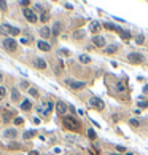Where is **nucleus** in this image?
<instances>
[{"label": "nucleus", "mask_w": 148, "mask_h": 155, "mask_svg": "<svg viewBox=\"0 0 148 155\" xmlns=\"http://www.w3.org/2000/svg\"><path fill=\"white\" fill-rule=\"evenodd\" d=\"M0 34H3L5 38H7V37H13V38H14L16 35H21V29L5 23V24H0Z\"/></svg>", "instance_id": "1"}, {"label": "nucleus", "mask_w": 148, "mask_h": 155, "mask_svg": "<svg viewBox=\"0 0 148 155\" xmlns=\"http://www.w3.org/2000/svg\"><path fill=\"white\" fill-rule=\"evenodd\" d=\"M62 123H64L65 128H68V130H72V131H80L81 130V123L76 117H64V119H62Z\"/></svg>", "instance_id": "2"}, {"label": "nucleus", "mask_w": 148, "mask_h": 155, "mask_svg": "<svg viewBox=\"0 0 148 155\" xmlns=\"http://www.w3.org/2000/svg\"><path fill=\"white\" fill-rule=\"evenodd\" d=\"M2 46H3L5 51H8V53H14L18 50V42L13 38V37H7V38H3V42H2Z\"/></svg>", "instance_id": "3"}, {"label": "nucleus", "mask_w": 148, "mask_h": 155, "mask_svg": "<svg viewBox=\"0 0 148 155\" xmlns=\"http://www.w3.org/2000/svg\"><path fill=\"white\" fill-rule=\"evenodd\" d=\"M145 61V56L142 53H137V51H132V53L128 54V62L132 66H139Z\"/></svg>", "instance_id": "4"}, {"label": "nucleus", "mask_w": 148, "mask_h": 155, "mask_svg": "<svg viewBox=\"0 0 148 155\" xmlns=\"http://www.w3.org/2000/svg\"><path fill=\"white\" fill-rule=\"evenodd\" d=\"M22 15H24V18L30 23V24H35V23H38V19H40L38 15H37L32 8H22Z\"/></svg>", "instance_id": "5"}, {"label": "nucleus", "mask_w": 148, "mask_h": 155, "mask_svg": "<svg viewBox=\"0 0 148 155\" xmlns=\"http://www.w3.org/2000/svg\"><path fill=\"white\" fill-rule=\"evenodd\" d=\"M65 85H67L70 90H84L86 83L80 82V80H73V78H67V80H65Z\"/></svg>", "instance_id": "6"}, {"label": "nucleus", "mask_w": 148, "mask_h": 155, "mask_svg": "<svg viewBox=\"0 0 148 155\" xmlns=\"http://www.w3.org/2000/svg\"><path fill=\"white\" fill-rule=\"evenodd\" d=\"M89 104H91L96 110H104L105 109V102L100 98H97V96H92V98L89 99Z\"/></svg>", "instance_id": "7"}, {"label": "nucleus", "mask_w": 148, "mask_h": 155, "mask_svg": "<svg viewBox=\"0 0 148 155\" xmlns=\"http://www.w3.org/2000/svg\"><path fill=\"white\" fill-rule=\"evenodd\" d=\"M92 45L97 46V48H107V40H105V37L102 35H94L92 37Z\"/></svg>", "instance_id": "8"}, {"label": "nucleus", "mask_w": 148, "mask_h": 155, "mask_svg": "<svg viewBox=\"0 0 148 155\" xmlns=\"http://www.w3.org/2000/svg\"><path fill=\"white\" fill-rule=\"evenodd\" d=\"M32 64H34V67H37L38 70H46V67H48V64H46V61H45L43 58H34Z\"/></svg>", "instance_id": "9"}, {"label": "nucleus", "mask_w": 148, "mask_h": 155, "mask_svg": "<svg viewBox=\"0 0 148 155\" xmlns=\"http://www.w3.org/2000/svg\"><path fill=\"white\" fill-rule=\"evenodd\" d=\"M54 109H56L57 115H61V117H62V115H65V112L68 110V106L65 104L64 101H57V102H56V107H54Z\"/></svg>", "instance_id": "10"}, {"label": "nucleus", "mask_w": 148, "mask_h": 155, "mask_svg": "<svg viewBox=\"0 0 148 155\" xmlns=\"http://www.w3.org/2000/svg\"><path fill=\"white\" fill-rule=\"evenodd\" d=\"M38 34H40V37H41V40H46L48 42V38L53 35L51 34V29L48 27V26H43V27H40V30H38Z\"/></svg>", "instance_id": "11"}, {"label": "nucleus", "mask_w": 148, "mask_h": 155, "mask_svg": "<svg viewBox=\"0 0 148 155\" xmlns=\"http://www.w3.org/2000/svg\"><path fill=\"white\" fill-rule=\"evenodd\" d=\"M19 109L22 110V112H29V110H32V101L30 99H22V102L19 104Z\"/></svg>", "instance_id": "12"}, {"label": "nucleus", "mask_w": 148, "mask_h": 155, "mask_svg": "<svg viewBox=\"0 0 148 155\" xmlns=\"http://www.w3.org/2000/svg\"><path fill=\"white\" fill-rule=\"evenodd\" d=\"M104 26L105 29H107V30H115V32H121V27L120 26H116L115 23H112V21H104Z\"/></svg>", "instance_id": "13"}, {"label": "nucleus", "mask_w": 148, "mask_h": 155, "mask_svg": "<svg viewBox=\"0 0 148 155\" xmlns=\"http://www.w3.org/2000/svg\"><path fill=\"white\" fill-rule=\"evenodd\" d=\"M100 29H102V24H100L99 21H91V24H89V30H91L92 34H96V35H99Z\"/></svg>", "instance_id": "14"}, {"label": "nucleus", "mask_w": 148, "mask_h": 155, "mask_svg": "<svg viewBox=\"0 0 148 155\" xmlns=\"http://www.w3.org/2000/svg\"><path fill=\"white\" fill-rule=\"evenodd\" d=\"M3 136L11 141V139H16L18 138V131L14 130V128H7V130L3 131Z\"/></svg>", "instance_id": "15"}, {"label": "nucleus", "mask_w": 148, "mask_h": 155, "mask_svg": "<svg viewBox=\"0 0 148 155\" xmlns=\"http://www.w3.org/2000/svg\"><path fill=\"white\" fill-rule=\"evenodd\" d=\"M37 46L41 50V51H51V45H49V42H46V40H38L37 42Z\"/></svg>", "instance_id": "16"}, {"label": "nucleus", "mask_w": 148, "mask_h": 155, "mask_svg": "<svg viewBox=\"0 0 148 155\" xmlns=\"http://www.w3.org/2000/svg\"><path fill=\"white\" fill-rule=\"evenodd\" d=\"M84 37H86L84 30H83V29H78V30H75V32L72 34V40H75V42H80V40H83Z\"/></svg>", "instance_id": "17"}, {"label": "nucleus", "mask_w": 148, "mask_h": 155, "mask_svg": "<svg viewBox=\"0 0 148 155\" xmlns=\"http://www.w3.org/2000/svg\"><path fill=\"white\" fill-rule=\"evenodd\" d=\"M11 101L13 102H22L21 101V93H19V90H18V88H13L11 90Z\"/></svg>", "instance_id": "18"}, {"label": "nucleus", "mask_w": 148, "mask_h": 155, "mask_svg": "<svg viewBox=\"0 0 148 155\" xmlns=\"http://www.w3.org/2000/svg\"><path fill=\"white\" fill-rule=\"evenodd\" d=\"M104 51L107 54H113V53H116V51H118V45H110V46H107Z\"/></svg>", "instance_id": "19"}, {"label": "nucleus", "mask_w": 148, "mask_h": 155, "mask_svg": "<svg viewBox=\"0 0 148 155\" xmlns=\"http://www.w3.org/2000/svg\"><path fill=\"white\" fill-rule=\"evenodd\" d=\"M35 136H37V131L35 130H29V131H26V133H24L22 138H24V139H32V138H35Z\"/></svg>", "instance_id": "20"}, {"label": "nucleus", "mask_w": 148, "mask_h": 155, "mask_svg": "<svg viewBox=\"0 0 148 155\" xmlns=\"http://www.w3.org/2000/svg\"><path fill=\"white\" fill-rule=\"evenodd\" d=\"M78 59H80L81 64H89V62H91V58H89L88 54H80V56H78Z\"/></svg>", "instance_id": "21"}, {"label": "nucleus", "mask_w": 148, "mask_h": 155, "mask_svg": "<svg viewBox=\"0 0 148 155\" xmlns=\"http://www.w3.org/2000/svg\"><path fill=\"white\" fill-rule=\"evenodd\" d=\"M136 43L137 45H143L145 43V35L143 34H137L136 35Z\"/></svg>", "instance_id": "22"}, {"label": "nucleus", "mask_w": 148, "mask_h": 155, "mask_svg": "<svg viewBox=\"0 0 148 155\" xmlns=\"http://www.w3.org/2000/svg\"><path fill=\"white\" fill-rule=\"evenodd\" d=\"M29 88H30V83H29L27 80H21L19 82V90H27L29 91Z\"/></svg>", "instance_id": "23"}, {"label": "nucleus", "mask_w": 148, "mask_h": 155, "mask_svg": "<svg viewBox=\"0 0 148 155\" xmlns=\"http://www.w3.org/2000/svg\"><path fill=\"white\" fill-rule=\"evenodd\" d=\"M29 94H30V96H34V98H40L38 90H37V88H34V86H30V88H29Z\"/></svg>", "instance_id": "24"}, {"label": "nucleus", "mask_w": 148, "mask_h": 155, "mask_svg": "<svg viewBox=\"0 0 148 155\" xmlns=\"http://www.w3.org/2000/svg\"><path fill=\"white\" fill-rule=\"evenodd\" d=\"M13 123H14L16 127H22V125H24V119H22V117H14V119H13Z\"/></svg>", "instance_id": "25"}, {"label": "nucleus", "mask_w": 148, "mask_h": 155, "mask_svg": "<svg viewBox=\"0 0 148 155\" xmlns=\"http://www.w3.org/2000/svg\"><path fill=\"white\" fill-rule=\"evenodd\" d=\"M54 107H56V104H54V102H53V101H48V102H45V109H46V112H51V110L54 109Z\"/></svg>", "instance_id": "26"}, {"label": "nucleus", "mask_w": 148, "mask_h": 155, "mask_svg": "<svg viewBox=\"0 0 148 155\" xmlns=\"http://www.w3.org/2000/svg\"><path fill=\"white\" fill-rule=\"evenodd\" d=\"M120 35H121V38H124V40H129V38H131V32H129V30H124V29H121Z\"/></svg>", "instance_id": "27"}, {"label": "nucleus", "mask_w": 148, "mask_h": 155, "mask_svg": "<svg viewBox=\"0 0 148 155\" xmlns=\"http://www.w3.org/2000/svg\"><path fill=\"white\" fill-rule=\"evenodd\" d=\"M61 29H62V27H61V24H59V23H56V24H54V27H53V30H51V34H53V35H59Z\"/></svg>", "instance_id": "28"}, {"label": "nucleus", "mask_w": 148, "mask_h": 155, "mask_svg": "<svg viewBox=\"0 0 148 155\" xmlns=\"http://www.w3.org/2000/svg\"><path fill=\"white\" fill-rule=\"evenodd\" d=\"M129 125H131L132 128H139L140 127V120L139 119H131L129 120Z\"/></svg>", "instance_id": "29"}, {"label": "nucleus", "mask_w": 148, "mask_h": 155, "mask_svg": "<svg viewBox=\"0 0 148 155\" xmlns=\"http://www.w3.org/2000/svg\"><path fill=\"white\" fill-rule=\"evenodd\" d=\"M88 138L91 139V141H94V139L97 138V136H96V131L92 130V128H89V130H88Z\"/></svg>", "instance_id": "30"}, {"label": "nucleus", "mask_w": 148, "mask_h": 155, "mask_svg": "<svg viewBox=\"0 0 148 155\" xmlns=\"http://www.w3.org/2000/svg\"><path fill=\"white\" fill-rule=\"evenodd\" d=\"M0 10L7 11V10H8V3H7V2H3V0H0Z\"/></svg>", "instance_id": "31"}, {"label": "nucleus", "mask_w": 148, "mask_h": 155, "mask_svg": "<svg viewBox=\"0 0 148 155\" xmlns=\"http://www.w3.org/2000/svg\"><path fill=\"white\" fill-rule=\"evenodd\" d=\"M7 96V90H5V86H0V101Z\"/></svg>", "instance_id": "32"}, {"label": "nucleus", "mask_w": 148, "mask_h": 155, "mask_svg": "<svg viewBox=\"0 0 148 155\" xmlns=\"http://www.w3.org/2000/svg\"><path fill=\"white\" fill-rule=\"evenodd\" d=\"M48 18H49V15H48L46 11H45L43 15L40 16V19H38V21H41V23H46V21H48Z\"/></svg>", "instance_id": "33"}, {"label": "nucleus", "mask_w": 148, "mask_h": 155, "mask_svg": "<svg viewBox=\"0 0 148 155\" xmlns=\"http://www.w3.org/2000/svg\"><path fill=\"white\" fill-rule=\"evenodd\" d=\"M139 107H140V109H145V107H148V101L140 99V101H139Z\"/></svg>", "instance_id": "34"}, {"label": "nucleus", "mask_w": 148, "mask_h": 155, "mask_svg": "<svg viewBox=\"0 0 148 155\" xmlns=\"http://www.w3.org/2000/svg\"><path fill=\"white\" fill-rule=\"evenodd\" d=\"M19 5H21V7H24V8H29L32 3H30L29 0H22V2H19Z\"/></svg>", "instance_id": "35"}, {"label": "nucleus", "mask_w": 148, "mask_h": 155, "mask_svg": "<svg viewBox=\"0 0 148 155\" xmlns=\"http://www.w3.org/2000/svg\"><path fill=\"white\" fill-rule=\"evenodd\" d=\"M13 117V112H5V115H3V120L5 122H8L10 119Z\"/></svg>", "instance_id": "36"}, {"label": "nucleus", "mask_w": 148, "mask_h": 155, "mask_svg": "<svg viewBox=\"0 0 148 155\" xmlns=\"http://www.w3.org/2000/svg\"><path fill=\"white\" fill-rule=\"evenodd\" d=\"M116 150L120 152V154H124V152H126V147H123V146H116Z\"/></svg>", "instance_id": "37"}, {"label": "nucleus", "mask_w": 148, "mask_h": 155, "mask_svg": "<svg viewBox=\"0 0 148 155\" xmlns=\"http://www.w3.org/2000/svg\"><path fill=\"white\" fill-rule=\"evenodd\" d=\"M116 88H118V91H124V90H126V86H124V83H118V86H116Z\"/></svg>", "instance_id": "38"}, {"label": "nucleus", "mask_w": 148, "mask_h": 155, "mask_svg": "<svg viewBox=\"0 0 148 155\" xmlns=\"http://www.w3.org/2000/svg\"><path fill=\"white\" fill-rule=\"evenodd\" d=\"M143 94H148V83L143 85Z\"/></svg>", "instance_id": "39"}, {"label": "nucleus", "mask_w": 148, "mask_h": 155, "mask_svg": "<svg viewBox=\"0 0 148 155\" xmlns=\"http://www.w3.org/2000/svg\"><path fill=\"white\" fill-rule=\"evenodd\" d=\"M61 53L65 54V56H68V54H70V51H68V50H61Z\"/></svg>", "instance_id": "40"}, {"label": "nucleus", "mask_w": 148, "mask_h": 155, "mask_svg": "<svg viewBox=\"0 0 148 155\" xmlns=\"http://www.w3.org/2000/svg\"><path fill=\"white\" fill-rule=\"evenodd\" d=\"M34 123H35V125H38V123H40V119H38V117H34Z\"/></svg>", "instance_id": "41"}, {"label": "nucleus", "mask_w": 148, "mask_h": 155, "mask_svg": "<svg viewBox=\"0 0 148 155\" xmlns=\"http://www.w3.org/2000/svg\"><path fill=\"white\" fill-rule=\"evenodd\" d=\"M68 110H70L72 114H75V107H73V106H68Z\"/></svg>", "instance_id": "42"}, {"label": "nucleus", "mask_w": 148, "mask_h": 155, "mask_svg": "<svg viewBox=\"0 0 148 155\" xmlns=\"http://www.w3.org/2000/svg\"><path fill=\"white\" fill-rule=\"evenodd\" d=\"M65 8H67V10H72L73 7H72V5H70V3H65Z\"/></svg>", "instance_id": "43"}, {"label": "nucleus", "mask_w": 148, "mask_h": 155, "mask_svg": "<svg viewBox=\"0 0 148 155\" xmlns=\"http://www.w3.org/2000/svg\"><path fill=\"white\" fill-rule=\"evenodd\" d=\"M29 155H38V152H35V150H32V152H29Z\"/></svg>", "instance_id": "44"}, {"label": "nucleus", "mask_w": 148, "mask_h": 155, "mask_svg": "<svg viewBox=\"0 0 148 155\" xmlns=\"http://www.w3.org/2000/svg\"><path fill=\"white\" fill-rule=\"evenodd\" d=\"M2 80H3V74L0 72V83H2Z\"/></svg>", "instance_id": "45"}, {"label": "nucleus", "mask_w": 148, "mask_h": 155, "mask_svg": "<svg viewBox=\"0 0 148 155\" xmlns=\"http://www.w3.org/2000/svg\"><path fill=\"white\" fill-rule=\"evenodd\" d=\"M110 155H121V154H110Z\"/></svg>", "instance_id": "46"}, {"label": "nucleus", "mask_w": 148, "mask_h": 155, "mask_svg": "<svg viewBox=\"0 0 148 155\" xmlns=\"http://www.w3.org/2000/svg\"><path fill=\"white\" fill-rule=\"evenodd\" d=\"M68 155H75V154H68Z\"/></svg>", "instance_id": "47"}]
</instances>
